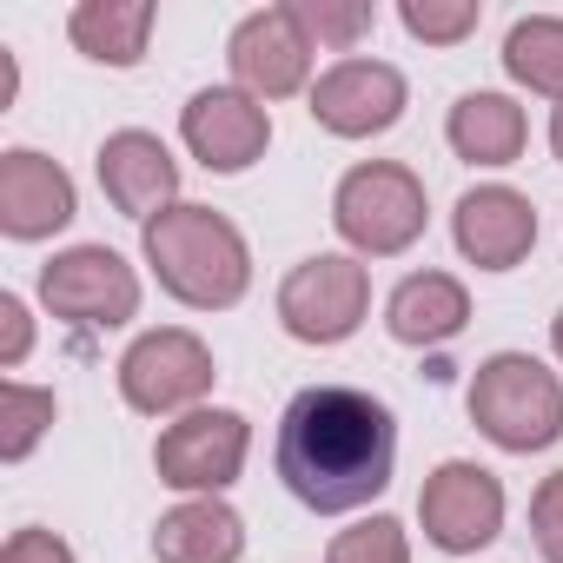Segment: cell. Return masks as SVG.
I'll return each instance as SVG.
<instances>
[{
    "label": "cell",
    "mask_w": 563,
    "mask_h": 563,
    "mask_svg": "<svg viewBox=\"0 0 563 563\" xmlns=\"http://www.w3.org/2000/svg\"><path fill=\"white\" fill-rule=\"evenodd\" d=\"M179 140L206 173H245L272 146V113L239 87H206L179 113Z\"/></svg>",
    "instance_id": "obj_12"
},
{
    "label": "cell",
    "mask_w": 563,
    "mask_h": 563,
    "mask_svg": "<svg viewBox=\"0 0 563 563\" xmlns=\"http://www.w3.org/2000/svg\"><path fill=\"white\" fill-rule=\"evenodd\" d=\"M550 153H556V159H563V107H556V113H550Z\"/></svg>",
    "instance_id": "obj_28"
},
{
    "label": "cell",
    "mask_w": 563,
    "mask_h": 563,
    "mask_svg": "<svg viewBox=\"0 0 563 563\" xmlns=\"http://www.w3.org/2000/svg\"><path fill=\"white\" fill-rule=\"evenodd\" d=\"M153 556L159 563H239L245 556V523L219 497H186L153 523Z\"/></svg>",
    "instance_id": "obj_17"
},
{
    "label": "cell",
    "mask_w": 563,
    "mask_h": 563,
    "mask_svg": "<svg viewBox=\"0 0 563 563\" xmlns=\"http://www.w3.org/2000/svg\"><path fill=\"white\" fill-rule=\"evenodd\" d=\"M54 411H60L54 391H41V385H8V391H0V457L21 464V457L47 438Z\"/></svg>",
    "instance_id": "obj_21"
},
{
    "label": "cell",
    "mask_w": 563,
    "mask_h": 563,
    "mask_svg": "<svg viewBox=\"0 0 563 563\" xmlns=\"http://www.w3.org/2000/svg\"><path fill=\"white\" fill-rule=\"evenodd\" d=\"M27 345H34V319H27V306H21L14 292H0V372H14V365L27 358Z\"/></svg>",
    "instance_id": "obj_26"
},
{
    "label": "cell",
    "mask_w": 563,
    "mask_h": 563,
    "mask_svg": "<svg viewBox=\"0 0 563 563\" xmlns=\"http://www.w3.org/2000/svg\"><path fill=\"white\" fill-rule=\"evenodd\" d=\"M41 299L54 319L80 325V332H113V325L140 319V272L113 245H74L41 265Z\"/></svg>",
    "instance_id": "obj_6"
},
{
    "label": "cell",
    "mask_w": 563,
    "mask_h": 563,
    "mask_svg": "<svg viewBox=\"0 0 563 563\" xmlns=\"http://www.w3.org/2000/svg\"><path fill=\"white\" fill-rule=\"evenodd\" d=\"M0 563H74V550L54 537V530H41V523H27V530H14L8 537V550H0Z\"/></svg>",
    "instance_id": "obj_27"
},
{
    "label": "cell",
    "mask_w": 563,
    "mask_h": 563,
    "mask_svg": "<svg viewBox=\"0 0 563 563\" xmlns=\"http://www.w3.org/2000/svg\"><path fill=\"white\" fill-rule=\"evenodd\" d=\"M471 424L497 451H550L563 438V378L530 352H497L471 378Z\"/></svg>",
    "instance_id": "obj_3"
},
{
    "label": "cell",
    "mask_w": 563,
    "mask_h": 563,
    "mask_svg": "<svg viewBox=\"0 0 563 563\" xmlns=\"http://www.w3.org/2000/svg\"><path fill=\"white\" fill-rule=\"evenodd\" d=\"M153 21H159L153 0H80L67 14V34L100 67H140L146 41H153Z\"/></svg>",
    "instance_id": "obj_19"
},
{
    "label": "cell",
    "mask_w": 563,
    "mask_h": 563,
    "mask_svg": "<svg viewBox=\"0 0 563 563\" xmlns=\"http://www.w3.org/2000/svg\"><path fill=\"white\" fill-rule=\"evenodd\" d=\"M550 345H556V358H563V312H556V325H550Z\"/></svg>",
    "instance_id": "obj_29"
},
{
    "label": "cell",
    "mask_w": 563,
    "mask_h": 563,
    "mask_svg": "<svg viewBox=\"0 0 563 563\" xmlns=\"http://www.w3.org/2000/svg\"><path fill=\"white\" fill-rule=\"evenodd\" d=\"M299 21H306V34H312L319 47H358V41L378 27V8H372V0H352V8L319 0V8H299Z\"/></svg>",
    "instance_id": "obj_24"
},
{
    "label": "cell",
    "mask_w": 563,
    "mask_h": 563,
    "mask_svg": "<svg viewBox=\"0 0 563 563\" xmlns=\"http://www.w3.org/2000/svg\"><path fill=\"white\" fill-rule=\"evenodd\" d=\"M245 451H252V424L225 405H206L159 431L153 464H159V484H173L186 497H219L245 471Z\"/></svg>",
    "instance_id": "obj_8"
},
{
    "label": "cell",
    "mask_w": 563,
    "mask_h": 563,
    "mask_svg": "<svg viewBox=\"0 0 563 563\" xmlns=\"http://www.w3.org/2000/svg\"><path fill=\"white\" fill-rule=\"evenodd\" d=\"M418 517H424V537L444 550V556H471L484 550L497 530H504V484L471 464V457H451L424 477L418 490Z\"/></svg>",
    "instance_id": "obj_10"
},
{
    "label": "cell",
    "mask_w": 563,
    "mask_h": 563,
    "mask_svg": "<svg viewBox=\"0 0 563 563\" xmlns=\"http://www.w3.org/2000/svg\"><path fill=\"white\" fill-rule=\"evenodd\" d=\"M140 245H146V265L153 278L192 312H225L245 299L252 286V252H245V232L212 212V206H173L159 212L153 225H140Z\"/></svg>",
    "instance_id": "obj_2"
},
{
    "label": "cell",
    "mask_w": 563,
    "mask_h": 563,
    "mask_svg": "<svg viewBox=\"0 0 563 563\" xmlns=\"http://www.w3.org/2000/svg\"><path fill=\"white\" fill-rule=\"evenodd\" d=\"M530 537L543 550V563H563V471H550L530 497Z\"/></svg>",
    "instance_id": "obj_25"
},
{
    "label": "cell",
    "mask_w": 563,
    "mask_h": 563,
    "mask_svg": "<svg viewBox=\"0 0 563 563\" xmlns=\"http://www.w3.org/2000/svg\"><path fill=\"white\" fill-rule=\"evenodd\" d=\"M385 325L398 345H451L471 325V292L451 272H411L385 299Z\"/></svg>",
    "instance_id": "obj_16"
},
{
    "label": "cell",
    "mask_w": 563,
    "mask_h": 563,
    "mask_svg": "<svg viewBox=\"0 0 563 563\" xmlns=\"http://www.w3.org/2000/svg\"><path fill=\"white\" fill-rule=\"evenodd\" d=\"M100 192L113 199V212L153 225L159 212L179 206V159L166 153L159 133L126 126V133H113V140L100 146Z\"/></svg>",
    "instance_id": "obj_13"
},
{
    "label": "cell",
    "mask_w": 563,
    "mask_h": 563,
    "mask_svg": "<svg viewBox=\"0 0 563 563\" xmlns=\"http://www.w3.org/2000/svg\"><path fill=\"white\" fill-rule=\"evenodd\" d=\"M405 100H411V87L391 60H339L312 87V120L339 140H372L405 120Z\"/></svg>",
    "instance_id": "obj_11"
},
{
    "label": "cell",
    "mask_w": 563,
    "mask_h": 563,
    "mask_svg": "<svg viewBox=\"0 0 563 563\" xmlns=\"http://www.w3.org/2000/svg\"><path fill=\"white\" fill-rule=\"evenodd\" d=\"M504 74L563 107V21L556 14H523L504 34Z\"/></svg>",
    "instance_id": "obj_20"
},
{
    "label": "cell",
    "mask_w": 563,
    "mask_h": 563,
    "mask_svg": "<svg viewBox=\"0 0 563 563\" xmlns=\"http://www.w3.org/2000/svg\"><path fill=\"white\" fill-rule=\"evenodd\" d=\"M398 21H405V34L424 41V47H457L464 34H477L484 8H477V0H405Z\"/></svg>",
    "instance_id": "obj_22"
},
{
    "label": "cell",
    "mask_w": 563,
    "mask_h": 563,
    "mask_svg": "<svg viewBox=\"0 0 563 563\" xmlns=\"http://www.w3.org/2000/svg\"><path fill=\"white\" fill-rule=\"evenodd\" d=\"M225 60H232L239 93H252L265 107V100H286L312 80V34H306L299 8H258L232 27Z\"/></svg>",
    "instance_id": "obj_9"
},
{
    "label": "cell",
    "mask_w": 563,
    "mask_h": 563,
    "mask_svg": "<svg viewBox=\"0 0 563 563\" xmlns=\"http://www.w3.org/2000/svg\"><path fill=\"white\" fill-rule=\"evenodd\" d=\"M451 232L477 272H510L537 245V206L517 186H471L451 212Z\"/></svg>",
    "instance_id": "obj_14"
},
{
    "label": "cell",
    "mask_w": 563,
    "mask_h": 563,
    "mask_svg": "<svg viewBox=\"0 0 563 563\" xmlns=\"http://www.w3.org/2000/svg\"><path fill=\"white\" fill-rule=\"evenodd\" d=\"M444 140L471 166H510L523 153V140H530V120H523V107L510 93H464L451 107V120H444Z\"/></svg>",
    "instance_id": "obj_18"
},
{
    "label": "cell",
    "mask_w": 563,
    "mask_h": 563,
    "mask_svg": "<svg viewBox=\"0 0 563 563\" xmlns=\"http://www.w3.org/2000/svg\"><path fill=\"white\" fill-rule=\"evenodd\" d=\"M424 219H431V199H424V179L398 159H365L339 179L332 192V225L352 252L365 258H398L424 239Z\"/></svg>",
    "instance_id": "obj_4"
},
{
    "label": "cell",
    "mask_w": 563,
    "mask_h": 563,
    "mask_svg": "<svg viewBox=\"0 0 563 563\" xmlns=\"http://www.w3.org/2000/svg\"><path fill=\"white\" fill-rule=\"evenodd\" d=\"M74 212L80 199H74L67 166H54L34 146L0 153V232L8 239H54L60 225H74Z\"/></svg>",
    "instance_id": "obj_15"
},
{
    "label": "cell",
    "mask_w": 563,
    "mask_h": 563,
    "mask_svg": "<svg viewBox=\"0 0 563 563\" xmlns=\"http://www.w3.org/2000/svg\"><path fill=\"white\" fill-rule=\"evenodd\" d=\"M372 312V272L352 252H319L286 272L278 286V325L299 345H345Z\"/></svg>",
    "instance_id": "obj_5"
},
{
    "label": "cell",
    "mask_w": 563,
    "mask_h": 563,
    "mask_svg": "<svg viewBox=\"0 0 563 563\" xmlns=\"http://www.w3.org/2000/svg\"><path fill=\"white\" fill-rule=\"evenodd\" d=\"M325 563H411V537L398 517H365V523L332 537Z\"/></svg>",
    "instance_id": "obj_23"
},
{
    "label": "cell",
    "mask_w": 563,
    "mask_h": 563,
    "mask_svg": "<svg viewBox=\"0 0 563 563\" xmlns=\"http://www.w3.org/2000/svg\"><path fill=\"white\" fill-rule=\"evenodd\" d=\"M212 378H219V365H212L206 339H192V332H179V325H159V332L133 339L126 358H120V398H126L133 411H146V418L192 411V405L212 391Z\"/></svg>",
    "instance_id": "obj_7"
},
{
    "label": "cell",
    "mask_w": 563,
    "mask_h": 563,
    "mask_svg": "<svg viewBox=\"0 0 563 563\" xmlns=\"http://www.w3.org/2000/svg\"><path fill=\"white\" fill-rule=\"evenodd\" d=\"M391 471H398V418L385 398L358 385H312L278 418V477L319 517L385 497Z\"/></svg>",
    "instance_id": "obj_1"
}]
</instances>
